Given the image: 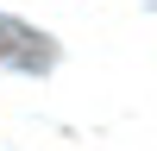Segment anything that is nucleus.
Instances as JSON below:
<instances>
[{"label":"nucleus","instance_id":"f257e3e1","mask_svg":"<svg viewBox=\"0 0 157 151\" xmlns=\"http://www.w3.org/2000/svg\"><path fill=\"white\" fill-rule=\"evenodd\" d=\"M50 63H57V44H50V32H38V25H25V19H13V13H0V69L44 76Z\"/></svg>","mask_w":157,"mask_h":151}]
</instances>
